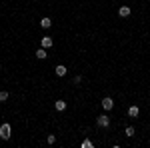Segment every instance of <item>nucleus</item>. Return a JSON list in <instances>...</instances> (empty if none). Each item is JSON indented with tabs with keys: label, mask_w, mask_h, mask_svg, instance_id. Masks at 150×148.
Here are the masks:
<instances>
[{
	"label": "nucleus",
	"mask_w": 150,
	"mask_h": 148,
	"mask_svg": "<svg viewBox=\"0 0 150 148\" xmlns=\"http://www.w3.org/2000/svg\"><path fill=\"white\" fill-rule=\"evenodd\" d=\"M96 124L100 126V128H108V126H110V116H106V114H100V116L96 118Z\"/></svg>",
	"instance_id": "1"
},
{
	"label": "nucleus",
	"mask_w": 150,
	"mask_h": 148,
	"mask_svg": "<svg viewBox=\"0 0 150 148\" xmlns=\"http://www.w3.org/2000/svg\"><path fill=\"white\" fill-rule=\"evenodd\" d=\"M10 136H12V134H10V124L6 122V124L0 126V138H2V140H8Z\"/></svg>",
	"instance_id": "2"
},
{
	"label": "nucleus",
	"mask_w": 150,
	"mask_h": 148,
	"mask_svg": "<svg viewBox=\"0 0 150 148\" xmlns=\"http://www.w3.org/2000/svg\"><path fill=\"white\" fill-rule=\"evenodd\" d=\"M102 108L104 110H112V108H114V100H112L110 96H104L102 98Z\"/></svg>",
	"instance_id": "3"
},
{
	"label": "nucleus",
	"mask_w": 150,
	"mask_h": 148,
	"mask_svg": "<svg viewBox=\"0 0 150 148\" xmlns=\"http://www.w3.org/2000/svg\"><path fill=\"white\" fill-rule=\"evenodd\" d=\"M40 44H42V48H50V46H54V40H52L50 36H44V38L40 40Z\"/></svg>",
	"instance_id": "4"
},
{
	"label": "nucleus",
	"mask_w": 150,
	"mask_h": 148,
	"mask_svg": "<svg viewBox=\"0 0 150 148\" xmlns=\"http://www.w3.org/2000/svg\"><path fill=\"white\" fill-rule=\"evenodd\" d=\"M118 14H120L122 18H128V16H130V6H120V8H118Z\"/></svg>",
	"instance_id": "5"
},
{
	"label": "nucleus",
	"mask_w": 150,
	"mask_h": 148,
	"mask_svg": "<svg viewBox=\"0 0 150 148\" xmlns=\"http://www.w3.org/2000/svg\"><path fill=\"white\" fill-rule=\"evenodd\" d=\"M54 72H56V76H64L68 70H66V66H64V64H58L56 68H54Z\"/></svg>",
	"instance_id": "6"
},
{
	"label": "nucleus",
	"mask_w": 150,
	"mask_h": 148,
	"mask_svg": "<svg viewBox=\"0 0 150 148\" xmlns=\"http://www.w3.org/2000/svg\"><path fill=\"white\" fill-rule=\"evenodd\" d=\"M138 114H140V108H138V106H130V108H128V116H132V118H136Z\"/></svg>",
	"instance_id": "7"
},
{
	"label": "nucleus",
	"mask_w": 150,
	"mask_h": 148,
	"mask_svg": "<svg viewBox=\"0 0 150 148\" xmlns=\"http://www.w3.org/2000/svg\"><path fill=\"white\" fill-rule=\"evenodd\" d=\"M54 108H56L58 112H62V110H66V102L64 100H56L54 102Z\"/></svg>",
	"instance_id": "8"
},
{
	"label": "nucleus",
	"mask_w": 150,
	"mask_h": 148,
	"mask_svg": "<svg viewBox=\"0 0 150 148\" xmlns=\"http://www.w3.org/2000/svg\"><path fill=\"white\" fill-rule=\"evenodd\" d=\"M40 26H42V28H50V26H52V20H50L48 16H44V18L40 20Z\"/></svg>",
	"instance_id": "9"
},
{
	"label": "nucleus",
	"mask_w": 150,
	"mask_h": 148,
	"mask_svg": "<svg viewBox=\"0 0 150 148\" xmlns=\"http://www.w3.org/2000/svg\"><path fill=\"white\" fill-rule=\"evenodd\" d=\"M36 56L40 58V60H44V58L48 56V52H46V48H38V50H36Z\"/></svg>",
	"instance_id": "10"
},
{
	"label": "nucleus",
	"mask_w": 150,
	"mask_h": 148,
	"mask_svg": "<svg viewBox=\"0 0 150 148\" xmlns=\"http://www.w3.org/2000/svg\"><path fill=\"white\" fill-rule=\"evenodd\" d=\"M80 146H82V148H92L94 144L90 142V140H88V138H86V140H82V144H80Z\"/></svg>",
	"instance_id": "11"
},
{
	"label": "nucleus",
	"mask_w": 150,
	"mask_h": 148,
	"mask_svg": "<svg viewBox=\"0 0 150 148\" xmlns=\"http://www.w3.org/2000/svg\"><path fill=\"white\" fill-rule=\"evenodd\" d=\"M124 134H126V136H134V128H132V126H126Z\"/></svg>",
	"instance_id": "12"
},
{
	"label": "nucleus",
	"mask_w": 150,
	"mask_h": 148,
	"mask_svg": "<svg viewBox=\"0 0 150 148\" xmlns=\"http://www.w3.org/2000/svg\"><path fill=\"white\" fill-rule=\"evenodd\" d=\"M0 100H2V102H6V100H8V92H6V90L0 92Z\"/></svg>",
	"instance_id": "13"
},
{
	"label": "nucleus",
	"mask_w": 150,
	"mask_h": 148,
	"mask_svg": "<svg viewBox=\"0 0 150 148\" xmlns=\"http://www.w3.org/2000/svg\"><path fill=\"white\" fill-rule=\"evenodd\" d=\"M46 142H48V144H54V142H56V136H54V134H48Z\"/></svg>",
	"instance_id": "14"
}]
</instances>
